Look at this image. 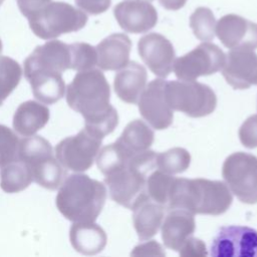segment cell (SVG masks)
<instances>
[{
  "label": "cell",
  "mask_w": 257,
  "mask_h": 257,
  "mask_svg": "<svg viewBox=\"0 0 257 257\" xmlns=\"http://www.w3.org/2000/svg\"><path fill=\"white\" fill-rule=\"evenodd\" d=\"M109 99V84L98 69L78 71L66 88L68 105L83 116L84 127L100 139L112 133L118 123L117 111Z\"/></svg>",
  "instance_id": "6da1fadb"
},
{
  "label": "cell",
  "mask_w": 257,
  "mask_h": 257,
  "mask_svg": "<svg viewBox=\"0 0 257 257\" xmlns=\"http://www.w3.org/2000/svg\"><path fill=\"white\" fill-rule=\"evenodd\" d=\"M233 197L228 186L221 181L207 179L174 178L168 207L184 209L195 214L221 215L231 206Z\"/></svg>",
  "instance_id": "7a4b0ae2"
},
{
  "label": "cell",
  "mask_w": 257,
  "mask_h": 257,
  "mask_svg": "<svg viewBox=\"0 0 257 257\" xmlns=\"http://www.w3.org/2000/svg\"><path fill=\"white\" fill-rule=\"evenodd\" d=\"M105 199L106 189L102 183L84 174H73L61 184L56 207L73 223H90L100 214Z\"/></svg>",
  "instance_id": "3957f363"
},
{
  "label": "cell",
  "mask_w": 257,
  "mask_h": 257,
  "mask_svg": "<svg viewBox=\"0 0 257 257\" xmlns=\"http://www.w3.org/2000/svg\"><path fill=\"white\" fill-rule=\"evenodd\" d=\"M157 153L145 151L133 156L127 164L104 176L110 198L120 206L133 209L147 194V175L156 168Z\"/></svg>",
  "instance_id": "277c9868"
},
{
  "label": "cell",
  "mask_w": 257,
  "mask_h": 257,
  "mask_svg": "<svg viewBox=\"0 0 257 257\" xmlns=\"http://www.w3.org/2000/svg\"><path fill=\"white\" fill-rule=\"evenodd\" d=\"M17 159L29 167L33 181L43 188L55 190L65 180V168L54 157L50 143L40 136L21 140Z\"/></svg>",
  "instance_id": "5b68a950"
},
{
  "label": "cell",
  "mask_w": 257,
  "mask_h": 257,
  "mask_svg": "<svg viewBox=\"0 0 257 257\" xmlns=\"http://www.w3.org/2000/svg\"><path fill=\"white\" fill-rule=\"evenodd\" d=\"M28 21L37 37L52 39L83 28L87 22V15L80 8L66 2L51 1L28 18Z\"/></svg>",
  "instance_id": "8992f818"
},
{
  "label": "cell",
  "mask_w": 257,
  "mask_h": 257,
  "mask_svg": "<svg viewBox=\"0 0 257 257\" xmlns=\"http://www.w3.org/2000/svg\"><path fill=\"white\" fill-rule=\"evenodd\" d=\"M165 95L173 110H179L191 117L209 115L217 105L213 89L195 80L166 81Z\"/></svg>",
  "instance_id": "52a82bcc"
},
{
  "label": "cell",
  "mask_w": 257,
  "mask_h": 257,
  "mask_svg": "<svg viewBox=\"0 0 257 257\" xmlns=\"http://www.w3.org/2000/svg\"><path fill=\"white\" fill-rule=\"evenodd\" d=\"M222 176L239 201L257 203V157L244 152L233 153L223 164Z\"/></svg>",
  "instance_id": "ba28073f"
},
{
  "label": "cell",
  "mask_w": 257,
  "mask_h": 257,
  "mask_svg": "<svg viewBox=\"0 0 257 257\" xmlns=\"http://www.w3.org/2000/svg\"><path fill=\"white\" fill-rule=\"evenodd\" d=\"M102 139L85 127L75 136L60 141L55 147L58 162L67 170L83 172L88 170L97 156Z\"/></svg>",
  "instance_id": "9c48e42d"
},
{
  "label": "cell",
  "mask_w": 257,
  "mask_h": 257,
  "mask_svg": "<svg viewBox=\"0 0 257 257\" xmlns=\"http://www.w3.org/2000/svg\"><path fill=\"white\" fill-rule=\"evenodd\" d=\"M226 55L214 43L203 42L174 62V71L180 80H195L202 75H210L221 70Z\"/></svg>",
  "instance_id": "30bf717a"
},
{
  "label": "cell",
  "mask_w": 257,
  "mask_h": 257,
  "mask_svg": "<svg viewBox=\"0 0 257 257\" xmlns=\"http://www.w3.org/2000/svg\"><path fill=\"white\" fill-rule=\"evenodd\" d=\"M210 255L214 257H257V231L246 226H224L214 237Z\"/></svg>",
  "instance_id": "8fae6325"
},
{
  "label": "cell",
  "mask_w": 257,
  "mask_h": 257,
  "mask_svg": "<svg viewBox=\"0 0 257 257\" xmlns=\"http://www.w3.org/2000/svg\"><path fill=\"white\" fill-rule=\"evenodd\" d=\"M71 69L69 44L51 40L37 46L24 61V76L34 73L62 74Z\"/></svg>",
  "instance_id": "7c38bea8"
},
{
  "label": "cell",
  "mask_w": 257,
  "mask_h": 257,
  "mask_svg": "<svg viewBox=\"0 0 257 257\" xmlns=\"http://www.w3.org/2000/svg\"><path fill=\"white\" fill-rule=\"evenodd\" d=\"M138 51L150 70L160 77H167L173 70L176 53L173 44L164 35L152 32L142 36Z\"/></svg>",
  "instance_id": "4fadbf2b"
},
{
  "label": "cell",
  "mask_w": 257,
  "mask_h": 257,
  "mask_svg": "<svg viewBox=\"0 0 257 257\" xmlns=\"http://www.w3.org/2000/svg\"><path fill=\"white\" fill-rule=\"evenodd\" d=\"M165 85L164 79L152 80L138 101L141 115L156 130L168 128L173 122L174 112L167 102Z\"/></svg>",
  "instance_id": "5bb4252c"
},
{
  "label": "cell",
  "mask_w": 257,
  "mask_h": 257,
  "mask_svg": "<svg viewBox=\"0 0 257 257\" xmlns=\"http://www.w3.org/2000/svg\"><path fill=\"white\" fill-rule=\"evenodd\" d=\"M215 33L230 49H256L257 23L237 14H226L216 23Z\"/></svg>",
  "instance_id": "9a60e30c"
},
{
  "label": "cell",
  "mask_w": 257,
  "mask_h": 257,
  "mask_svg": "<svg viewBox=\"0 0 257 257\" xmlns=\"http://www.w3.org/2000/svg\"><path fill=\"white\" fill-rule=\"evenodd\" d=\"M113 15L124 31L145 33L158 22L157 9L148 0H124L113 8Z\"/></svg>",
  "instance_id": "2e32d148"
},
{
  "label": "cell",
  "mask_w": 257,
  "mask_h": 257,
  "mask_svg": "<svg viewBox=\"0 0 257 257\" xmlns=\"http://www.w3.org/2000/svg\"><path fill=\"white\" fill-rule=\"evenodd\" d=\"M222 69L224 78L234 89L257 85V54L252 49H232Z\"/></svg>",
  "instance_id": "e0dca14e"
},
{
  "label": "cell",
  "mask_w": 257,
  "mask_h": 257,
  "mask_svg": "<svg viewBox=\"0 0 257 257\" xmlns=\"http://www.w3.org/2000/svg\"><path fill=\"white\" fill-rule=\"evenodd\" d=\"M96 65L102 70H119L128 63L132 41L124 33H113L95 47Z\"/></svg>",
  "instance_id": "ac0fdd59"
},
{
  "label": "cell",
  "mask_w": 257,
  "mask_h": 257,
  "mask_svg": "<svg viewBox=\"0 0 257 257\" xmlns=\"http://www.w3.org/2000/svg\"><path fill=\"white\" fill-rule=\"evenodd\" d=\"M196 229L194 214L184 209H172L162 224V239L166 247L178 251Z\"/></svg>",
  "instance_id": "d6986e66"
},
{
  "label": "cell",
  "mask_w": 257,
  "mask_h": 257,
  "mask_svg": "<svg viewBox=\"0 0 257 257\" xmlns=\"http://www.w3.org/2000/svg\"><path fill=\"white\" fill-rule=\"evenodd\" d=\"M147 78V70L143 65L137 61H128L114 76V91L122 101L138 103L146 87Z\"/></svg>",
  "instance_id": "ffe728a7"
},
{
  "label": "cell",
  "mask_w": 257,
  "mask_h": 257,
  "mask_svg": "<svg viewBox=\"0 0 257 257\" xmlns=\"http://www.w3.org/2000/svg\"><path fill=\"white\" fill-rule=\"evenodd\" d=\"M136 232L141 241L154 237L161 225L165 214V206L153 201L149 196L143 198L132 209Z\"/></svg>",
  "instance_id": "44dd1931"
},
{
  "label": "cell",
  "mask_w": 257,
  "mask_h": 257,
  "mask_svg": "<svg viewBox=\"0 0 257 257\" xmlns=\"http://www.w3.org/2000/svg\"><path fill=\"white\" fill-rule=\"evenodd\" d=\"M49 120V109L44 104L27 100L21 103L13 116V127L22 137H30Z\"/></svg>",
  "instance_id": "7402d4cb"
},
{
  "label": "cell",
  "mask_w": 257,
  "mask_h": 257,
  "mask_svg": "<svg viewBox=\"0 0 257 257\" xmlns=\"http://www.w3.org/2000/svg\"><path fill=\"white\" fill-rule=\"evenodd\" d=\"M70 242L73 248L84 255H94L101 252L106 245L104 230L90 223H73L69 232Z\"/></svg>",
  "instance_id": "603a6c76"
},
{
  "label": "cell",
  "mask_w": 257,
  "mask_h": 257,
  "mask_svg": "<svg viewBox=\"0 0 257 257\" xmlns=\"http://www.w3.org/2000/svg\"><path fill=\"white\" fill-rule=\"evenodd\" d=\"M155 134L143 120L135 119L126 124L115 141L131 156L148 151L153 145Z\"/></svg>",
  "instance_id": "cb8c5ba5"
},
{
  "label": "cell",
  "mask_w": 257,
  "mask_h": 257,
  "mask_svg": "<svg viewBox=\"0 0 257 257\" xmlns=\"http://www.w3.org/2000/svg\"><path fill=\"white\" fill-rule=\"evenodd\" d=\"M25 78L31 85L33 95L45 104H52L64 96L66 87L62 74L34 73Z\"/></svg>",
  "instance_id": "d4e9b609"
},
{
  "label": "cell",
  "mask_w": 257,
  "mask_h": 257,
  "mask_svg": "<svg viewBox=\"0 0 257 257\" xmlns=\"http://www.w3.org/2000/svg\"><path fill=\"white\" fill-rule=\"evenodd\" d=\"M32 181V174L29 167L18 159L1 167L0 187L6 193L21 192Z\"/></svg>",
  "instance_id": "484cf974"
},
{
  "label": "cell",
  "mask_w": 257,
  "mask_h": 257,
  "mask_svg": "<svg viewBox=\"0 0 257 257\" xmlns=\"http://www.w3.org/2000/svg\"><path fill=\"white\" fill-rule=\"evenodd\" d=\"M191 163L190 153L183 148H173L157 154L156 167L170 175L185 172Z\"/></svg>",
  "instance_id": "4316f807"
},
{
  "label": "cell",
  "mask_w": 257,
  "mask_h": 257,
  "mask_svg": "<svg viewBox=\"0 0 257 257\" xmlns=\"http://www.w3.org/2000/svg\"><path fill=\"white\" fill-rule=\"evenodd\" d=\"M22 75L19 63L11 57L0 56V105L16 88Z\"/></svg>",
  "instance_id": "83f0119b"
},
{
  "label": "cell",
  "mask_w": 257,
  "mask_h": 257,
  "mask_svg": "<svg viewBox=\"0 0 257 257\" xmlns=\"http://www.w3.org/2000/svg\"><path fill=\"white\" fill-rule=\"evenodd\" d=\"M190 27L194 35L201 41L209 42L215 37L216 19L208 7H198L190 16Z\"/></svg>",
  "instance_id": "f1b7e54d"
},
{
  "label": "cell",
  "mask_w": 257,
  "mask_h": 257,
  "mask_svg": "<svg viewBox=\"0 0 257 257\" xmlns=\"http://www.w3.org/2000/svg\"><path fill=\"white\" fill-rule=\"evenodd\" d=\"M172 175L161 170H156L147 178V194L155 202L166 205L169 202V195L174 181Z\"/></svg>",
  "instance_id": "f546056e"
},
{
  "label": "cell",
  "mask_w": 257,
  "mask_h": 257,
  "mask_svg": "<svg viewBox=\"0 0 257 257\" xmlns=\"http://www.w3.org/2000/svg\"><path fill=\"white\" fill-rule=\"evenodd\" d=\"M71 55V69L81 71L93 68L97 63L95 47L85 42L69 44Z\"/></svg>",
  "instance_id": "4dcf8cb0"
},
{
  "label": "cell",
  "mask_w": 257,
  "mask_h": 257,
  "mask_svg": "<svg viewBox=\"0 0 257 257\" xmlns=\"http://www.w3.org/2000/svg\"><path fill=\"white\" fill-rule=\"evenodd\" d=\"M19 143L20 140L12 130L0 124V168L18 158Z\"/></svg>",
  "instance_id": "1f68e13d"
},
{
  "label": "cell",
  "mask_w": 257,
  "mask_h": 257,
  "mask_svg": "<svg viewBox=\"0 0 257 257\" xmlns=\"http://www.w3.org/2000/svg\"><path fill=\"white\" fill-rule=\"evenodd\" d=\"M241 144L248 149L257 148V114L249 116L239 128Z\"/></svg>",
  "instance_id": "d6a6232c"
},
{
  "label": "cell",
  "mask_w": 257,
  "mask_h": 257,
  "mask_svg": "<svg viewBox=\"0 0 257 257\" xmlns=\"http://www.w3.org/2000/svg\"><path fill=\"white\" fill-rule=\"evenodd\" d=\"M181 256H193V257H205L208 255L205 243L198 238L189 237L179 250Z\"/></svg>",
  "instance_id": "836d02e7"
},
{
  "label": "cell",
  "mask_w": 257,
  "mask_h": 257,
  "mask_svg": "<svg viewBox=\"0 0 257 257\" xmlns=\"http://www.w3.org/2000/svg\"><path fill=\"white\" fill-rule=\"evenodd\" d=\"M78 8L91 15H97L105 12L111 3V0H75Z\"/></svg>",
  "instance_id": "e575fe53"
},
{
  "label": "cell",
  "mask_w": 257,
  "mask_h": 257,
  "mask_svg": "<svg viewBox=\"0 0 257 257\" xmlns=\"http://www.w3.org/2000/svg\"><path fill=\"white\" fill-rule=\"evenodd\" d=\"M18 8L22 15L27 19L32 15L37 13L45 5H47L51 0H16Z\"/></svg>",
  "instance_id": "d590c367"
},
{
  "label": "cell",
  "mask_w": 257,
  "mask_h": 257,
  "mask_svg": "<svg viewBox=\"0 0 257 257\" xmlns=\"http://www.w3.org/2000/svg\"><path fill=\"white\" fill-rule=\"evenodd\" d=\"M131 254L132 255H161V256L166 255L162 246L155 240H152L150 242L137 246L134 249V251H132Z\"/></svg>",
  "instance_id": "8d00e7d4"
},
{
  "label": "cell",
  "mask_w": 257,
  "mask_h": 257,
  "mask_svg": "<svg viewBox=\"0 0 257 257\" xmlns=\"http://www.w3.org/2000/svg\"><path fill=\"white\" fill-rule=\"evenodd\" d=\"M159 2L165 9L177 11L185 6L187 0H159Z\"/></svg>",
  "instance_id": "74e56055"
},
{
  "label": "cell",
  "mask_w": 257,
  "mask_h": 257,
  "mask_svg": "<svg viewBox=\"0 0 257 257\" xmlns=\"http://www.w3.org/2000/svg\"><path fill=\"white\" fill-rule=\"evenodd\" d=\"M1 51H2V42L0 40V53H1Z\"/></svg>",
  "instance_id": "f35d334b"
},
{
  "label": "cell",
  "mask_w": 257,
  "mask_h": 257,
  "mask_svg": "<svg viewBox=\"0 0 257 257\" xmlns=\"http://www.w3.org/2000/svg\"><path fill=\"white\" fill-rule=\"evenodd\" d=\"M3 1H4V0H0V6H1V4L3 3Z\"/></svg>",
  "instance_id": "ab89813d"
},
{
  "label": "cell",
  "mask_w": 257,
  "mask_h": 257,
  "mask_svg": "<svg viewBox=\"0 0 257 257\" xmlns=\"http://www.w3.org/2000/svg\"><path fill=\"white\" fill-rule=\"evenodd\" d=\"M148 1H150V2H151V1H153V0H148Z\"/></svg>",
  "instance_id": "60d3db41"
}]
</instances>
